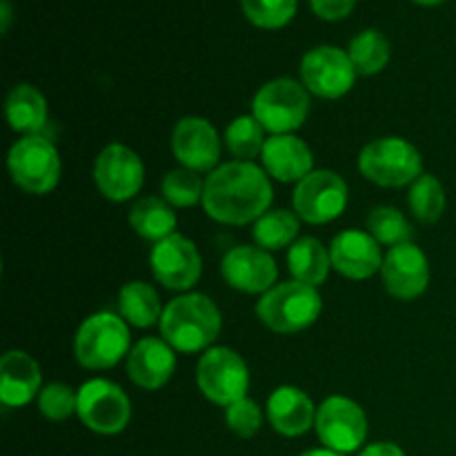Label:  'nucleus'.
I'll list each match as a JSON object with an SVG mask.
<instances>
[{
	"label": "nucleus",
	"instance_id": "f8f14e48",
	"mask_svg": "<svg viewBox=\"0 0 456 456\" xmlns=\"http://www.w3.org/2000/svg\"><path fill=\"white\" fill-rule=\"evenodd\" d=\"M303 85L321 98H341L352 89L356 69L347 52L338 47H314L301 61Z\"/></svg>",
	"mask_w": 456,
	"mask_h": 456
},
{
	"label": "nucleus",
	"instance_id": "f704fd0d",
	"mask_svg": "<svg viewBox=\"0 0 456 456\" xmlns=\"http://www.w3.org/2000/svg\"><path fill=\"white\" fill-rule=\"evenodd\" d=\"M225 421H227V428H230L234 435H239L240 439H249V436H254L258 430H261L263 412L252 399L245 396V399L227 405Z\"/></svg>",
	"mask_w": 456,
	"mask_h": 456
},
{
	"label": "nucleus",
	"instance_id": "58836bf2",
	"mask_svg": "<svg viewBox=\"0 0 456 456\" xmlns=\"http://www.w3.org/2000/svg\"><path fill=\"white\" fill-rule=\"evenodd\" d=\"M301 456H343V454L334 452V450H307V452H303Z\"/></svg>",
	"mask_w": 456,
	"mask_h": 456
},
{
	"label": "nucleus",
	"instance_id": "4c0bfd02",
	"mask_svg": "<svg viewBox=\"0 0 456 456\" xmlns=\"http://www.w3.org/2000/svg\"><path fill=\"white\" fill-rule=\"evenodd\" d=\"M9 25H12V4L9 0H0V31L7 34Z\"/></svg>",
	"mask_w": 456,
	"mask_h": 456
},
{
	"label": "nucleus",
	"instance_id": "6ab92c4d",
	"mask_svg": "<svg viewBox=\"0 0 456 456\" xmlns=\"http://www.w3.org/2000/svg\"><path fill=\"white\" fill-rule=\"evenodd\" d=\"M176 368L174 347L160 338H142L127 356V374L142 390H160Z\"/></svg>",
	"mask_w": 456,
	"mask_h": 456
},
{
	"label": "nucleus",
	"instance_id": "ddd939ff",
	"mask_svg": "<svg viewBox=\"0 0 456 456\" xmlns=\"http://www.w3.org/2000/svg\"><path fill=\"white\" fill-rule=\"evenodd\" d=\"M94 178L105 199L123 203L141 191L142 181H145V167L136 151L114 142L98 154L96 165H94Z\"/></svg>",
	"mask_w": 456,
	"mask_h": 456
},
{
	"label": "nucleus",
	"instance_id": "2eb2a0df",
	"mask_svg": "<svg viewBox=\"0 0 456 456\" xmlns=\"http://www.w3.org/2000/svg\"><path fill=\"white\" fill-rule=\"evenodd\" d=\"M383 283L386 289L399 301H412L428 289L430 283V263L426 254L414 243H403L390 248L383 258Z\"/></svg>",
	"mask_w": 456,
	"mask_h": 456
},
{
	"label": "nucleus",
	"instance_id": "393cba45",
	"mask_svg": "<svg viewBox=\"0 0 456 456\" xmlns=\"http://www.w3.org/2000/svg\"><path fill=\"white\" fill-rule=\"evenodd\" d=\"M288 265L292 272L294 281L316 288L328 279V272L332 267V258L325 252L321 240L305 236L298 239L288 252Z\"/></svg>",
	"mask_w": 456,
	"mask_h": 456
},
{
	"label": "nucleus",
	"instance_id": "a878e982",
	"mask_svg": "<svg viewBox=\"0 0 456 456\" xmlns=\"http://www.w3.org/2000/svg\"><path fill=\"white\" fill-rule=\"evenodd\" d=\"M118 307L123 319L136 328H150L163 316L156 289L151 285L141 283V281H132L120 289Z\"/></svg>",
	"mask_w": 456,
	"mask_h": 456
},
{
	"label": "nucleus",
	"instance_id": "39448f33",
	"mask_svg": "<svg viewBox=\"0 0 456 456\" xmlns=\"http://www.w3.org/2000/svg\"><path fill=\"white\" fill-rule=\"evenodd\" d=\"M252 110V116L263 125V129L279 136L294 132L305 123L310 114V96L297 80L276 78L258 89Z\"/></svg>",
	"mask_w": 456,
	"mask_h": 456
},
{
	"label": "nucleus",
	"instance_id": "2f4dec72",
	"mask_svg": "<svg viewBox=\"0 0 456 456\" xmlns=\"http://www.w3.org/2000/svg\"><path fill=\"white\" fill-rule=\"evenodd\" d=\"M368 230L379 243L383 245H403L412 239V227L405 221L403 214L395 208H377L368 216Z\"/></svg>",
	"mask_w": 456,
	"mask_h": 456
},
{
	"label": "nucleus",
	"instance_id": "6e6552de",
	"mask_svg": "<svg viewBox=\"0 0 456 456\" xmlns=\"http://www.w3.org/2000/svg\"><path fill=\"white\" fill-rule=\"evenodd\" d=\"M200 392L216 405H232L245 399L249 372L245 361L230 347H209L196 368Z\"/></svg>",
	"mask_w": 456,
	"mask_h": 456
},
{
	"label": "nucleus",
	"instance_id": "0eeeda50",
	"mask_svg": "<svg viewBox=\"0 0 456 456\" xmlns=\"http://www.w3.org/2000/svg\"><path fill=\"white\" fill-rule=\"evenodd\" d=\"M9 174L20 190L49 194L61 181V156L43 136H25L9 150Z\"/></svg>",
	"mask_w": 456,
	"mask_h": 456
},
{
	"label": "nucleus",
	"instance_id": "1a4fd4ad",
	"mask_svg": "<svg viewBox=\"0 0 456 456\" xmlns=\"http://www.w3.org/2000/svg\"><path fill=\"white\" fill-rule=\"evenodd\" d=\"M80 421L98 435H118L127 428L132 405L127 395L107 379H92L78 390Z\"/></svg>",
	"mask_w": 456,
	"mask_h": 456
},
{
	"label": "nucleus",
	"instance_id": "a211bd4d",
	"mask_svg": "<svg viewBox=\"0 0 456 456\" xmlns=\"http://www.w3.org/2000/svg\"><path fill=\"white\" fill-rule=\"evenodd\" d=\"M332 267L338 274L354 281H365L383 267L379 240L368 232L347 230L334 236L330 248Z\"/></svg>",
	"mask_w": 456,
	"mask_h": 456
},
{
	"label": "nucleus",
	"instance_id": "9d476101",
	"mask_svg": "<svg viewBox=\"0 0 456 456\" xmlns=\"http://www.w3.org/2000/svg\"><path fill=\"white\" fill-rule=\"evenodd\" d=\"M316 435L325 448L338 454L356 452L368 436V419L359 403L346 396H330L316 412Z\"/></svg>",
	"mask_w": 456,
	"mask_h": 456
},
{
	"label": "nucleus",
	"instance_id": "ea45409f",
	"mask_svg": "<svg viewBox=\"0 0 456 456\" xmlns=\"http://www.w3.org/2000/svg\"><path fill=\"white\" fill-rule=\"evenodd\" d=\"M412 3H417V4H423V7H436V4L445 3V0H412Z\"/></svg>",
	"mask_w": 456,
	"mask_h": 456
},
{
	"label": "nucleus",
	"instance_id": "7ed1b4c3",
	"mask_svg": "<svg viewBox=\"0 0 456 456\" xmlns=\"http://www.w3.org/2000/svg\"><path fill=\"white\" fill-rule=\"evenodd\" d=\"M319 292L316 288L298 281L274 285L263 294L256 305V314L263 325L276 334H297L310 328L321 314Z\"/></svg>",
	"mask_w": 456,
	"mask_h": 456
},
{
	"label": "nucleus",
	"instance_id": "b1692460",
	"mask_svg": "<svg viewBox=\"0 0 456 456\" xmlns=\"http://www.w3.org/2000/svg\"><path fill=\"white\" fill-rule=\"evenodd\" d=\"M129 223H132L134 232L147 240H163L174 234L176 227V214H174L172 205L159 196H145L138 199L129 209Z\"/></svg>",
	"mask_w": 456,
	"mask_h": 456
},
{
	"label": "nucleus",
	"instance_id": "cd10ccee",
	"mask_svg": "<svg viewBox=\"0 0 456 456\" xmlns=\"http://www.w3.org/2000/svg\"><path fill=\"white\" fill-rule=\"evenodd\" d=\"M298 234V218L288 209L263 214L254 225V240L263 249H283Z\"/></svg>",
	"mask_w": 456,
	"mask_h": 456
},
{
	"label": "nucleus",
	"instance_id": "c756f323",
	"mask_svg": "<svg viewBox=\"0 0 456 456\" xmlns=\"http://www.w3.org/2000/svg\"><path fill=\"white\" fill-rule=\"evenodd\" d=\"M263 125L258 123L254 116H239L236 120H232L230 127L225 129V145L236 159L249 163V159L263 154Z\"/></svg>",
	"mask_w": 456,
	"mask_h": 456
},
{
	"label": "nucleus",
	"instance_id": "f03ea898",
	"mask_svg": "<svg viewBox=\"0 0 456 456\" xmlns=\"http://www.w3.org/2000/svg\"><path fill=\"white\" fill-rule=\"evenodd\" d=\"M221 312L205 294H185L169 303L160 316V334L178 352H200L221 334Z\"/></svg>",
	"mask_w": 456,
	"mask_h": 456
},
{
	"label": "nucleus",
	"instance_id": "c9c22d12",
	"mask_svg": "<svg viewBox=\"0 0 456 456\" xmlns=\"http://www.w3.org/2000/svg\"><path fill=\"white\" fill-rule=\"evenodd\" d=\"M312 12L323 20H343L356 7V0H310Z\"/></svg>",
	"mask_w": 456,
	"mask_h": 456
},
{
	"label": "nucleus",
	"instance_id": "f257e3e1",
	"mask_svg": "<svg viewBox=\"0 0 456 456\" xmlns=\"http://www.w3.org/2000/svg\"><path fill=\"white\" fill-rule=\"evenodd\" d=\"M272 203L267 174L254 163L236 160L221 165L205 181L203 208L209 218L225 225L258 221Z\"/></svg>",
	"mask_w": 456,
	"mask_h": 456
},
{
	"label": "nucleus",
	"instance_id": "c85d7f7f",
	"mask_svg": "<svg viewBox=\"0 0 456 456\" xmlns=\"http://www.w3.org/2000/svg\"><path fill=\"white\" fill-rule=\"evenodd\" d=\"M408 205L421 223H436L444 216L445 191L441 183L430 174H421L410 187Z\"/></svg>",
	"mask_w": 456,
	"mask_h": 456
},
{
	"label": "nucleus",
	"instance_id": "f3484780",
	"mask_svg": "<svg viewBox=\"0 0 456 456\" xmlns=\"http://www.w3.org/2000/svg\"><path fill=\"white\" fill-rule=\"evenodd\" d=\"M221 272L230 288L248 294L270 292L279 276L274 258L267 254V249L249 248V245L230 249L223 258Z\"/></svg>",
	"mask_w": 456,
	"mask_h": 456
},
{
	"label": "nucleus",
	"instance_id": "473e14b6",
	"mask_svg": "<svg viewBox=\"0 0 456 456\" xmlns=\"http://www.w3.org/2000/svg\"><path fill=\"white\" fill-rule=\"evenodd\" d=\"M298 0H240L245 18L261 29H281L297 13Z\"/></svg>",
	"mask_w": 456,
	"mask_h": 456
},
{
	"label": "nucleus",
	"instance_id": "423d86ee",
	"mask_svg": "<svg viewBox=\"0 0 456 456\" xmlns=\"http://www.w3.org/2000/svg\"><path fill=\"white\" fill-rule=\"evenodd\" d=\"M129 350V330L120 316L101 312L85 321L76 332V359L87 370L114 368Z\"/></svg>",
	"mask_w": 456,
	"mask_h": 456
},
{
	"label": "nucleus",
	"instance_id": "9b49d317",
	"mask_svg": "<svg viewBox=\"0 0 456 456\" xmlns=\"http://www.w3.org/2000/svg\"><path fill=\"white\" fill-rule=\"evenodd\" d=\"M347 205V185L338 174L316 169L298 181L294 190V209L312 225H323L343 214Z\"/></svg>",
	"mask_w": 456,
	"mask_h": 456
},
{
	"label": "nucleus",
	"instance_id": "72a5a7b5",
	"mask_svg": "<svg viewBox=\"0 0 456 456\" xmlns=\"http://www.w3.org/2000/svg\"><path fill=\"white\" fill-rule=\"evenodd\" d=\"M38 408L49 421H65L78 412V395H74L65 383H49L40 390Z\"/></svg>",
	"mask_w": 456,
	"mask_h": 456
},
{
	"label": "nucleus",
	"instance_id": "5701e85b",
	"mask_svg": "<svg viewBox=\"0 0 456 456\" xmlns=\"http://www.w3.org/2000/svg\"><path fill=\"white\" fill-rule=\"evenodd\" d=\"M4 114L13 132L34 134L47 123V101L31 85H16L7 94Z\"/></svg>",
	"mask_w": 456,
	"mask_h": 456
},
{
	"label": "nucleus",
	"instance_id": "7c9ffc66",
	"mask_svg": "<svg viewBox=\"0 0 456 456\" xmlns=\"http://www.w3.org/2000/svg\"><path fill=\"white\" fill-rule=\"evenodd\" d=\"M160 191L172 208H191L199 200H203L205 183L200 181L199 172H194V169H172L163 178Z\"/></svg>",
	"mask_w": 456,
	"mask_h": 456
},
{
	"label": "nucleus",
	"instance_id": "bb28decb",
	"mask_svg": "<svg viewBox=\"0 0 456 456\" xmlns=\"http://www.w3.org/2000/svg\"><path fill=\"white\" fill-rule=\"evenodd\" d=\"M347 56H350L356 74L374 76L386 69V65L390 62V43L381 31L365 29L352 38Z\"/></svg>",
	"mask_w": 456,
	"mask_h": 456
},
{
	"label": "nucleus",
	"instance_id": "aec40b11",
	"mask_svg": "<svg viewBox=\"0 0 456 456\" xmlns=\"http://www.w3.org/2000/svg\"><path fill=\"white\" fill-rule=\"evenodd\" d=\"M261 160L267 174L283 183L303 181L314 165L310 147L292 134H279L265 141Z\"/></svg>",
	"mask_w": 456,
	"mask_h": 456
},
{
	"label": "nucleus",
	"instance_id": "20e7f679",
	"mask_svg": "<svg viewBox=\"0 0 456 456\" xmlns=\"http://www.w3.org/2000/svg\"><path fill=\"white\" fill-rule=\"evenodd\" d=\"M359 169L368 181L377 185L403 187L421 176L423 160L412 142L387 136L363 147L359 156Z\"/></svg>",
	"mask_w": 456,
	"mask_h": 456
},
{
	"label": "nucleus",
	"instance_id": "4be33fe9",
	"mask_svg": "<svg viewBox=\"0 0 456 456\" xmlns=\"http://www.w3.org/2000/svg\"><path fill=\"white\" fill-rule=\"evenodd\" d=\"M267 417H270L272 428L283 436L305 435L312 423H316L314 403L310 396L292 386L274 390V395L267 401Z\"/></svg>",
	"mask_w": 456,
	"mask_h": 456
},
{
	"label": "nucleus",
	"instance_id": "dca6fc26",
	"mask_svg": "<svg viewBox=\"0 0 456 456\" xmlns=\"http://www.w3.org/2000/svg\"><path fill=\"white\" fill-rule=\"evenodd\" d=\"M172 151L187 169L209 172L221 159V141L209 120L187 116L172 132Z\"/></svg>",
	"mask_w": 456,
	"mask_h": 456
},
{
	"label": "nucleus",
	"instance_id": "412c9836",
	"mask_svg": "<svg viewBox=\"0 0 456 456\" xmlns=\"http://www.w3.org/2000/svg\"><path fill=\"white\" fill-rule=\"evenodd\" d=\"M40 395V368L29 354L12 350L0 359V401L7 408H22Z\"/></svg>",
	"mask_w": 456,
	"mask_h": 456
},
{
	"label": "nucleus",
	"instance_id": "4468645a",
	"mask_svg": "<svg viewBox=\"0 0 456 456\" xmlns=\"http://www.w3.org/2000/svg\"><path fill=\"white\" fill-rule=\"evenodd\" d=\"M150 263L154 279L167 289H178V292L194 288L203 272L199 249L181 234L159 240L151 249Z\"/></svg>",
	"mask_w": 456,
	"mask_h": 456
},
{
	"label": "nucleus",
	"instance_id": "e433bc0d",
	"mask_svg": "<svg viewBox=\"0 0 456 456\" xmlns=\"http://www.w3.org/2000/svg\"><path fill=\"white\" fill-rule=\"evenodd\" d=\"M359 456H405L403 450L395 444H374L365 448Z\"/></svg>",
	"mask_w": 456,
	"mask_h": 456
}]
</instances>
